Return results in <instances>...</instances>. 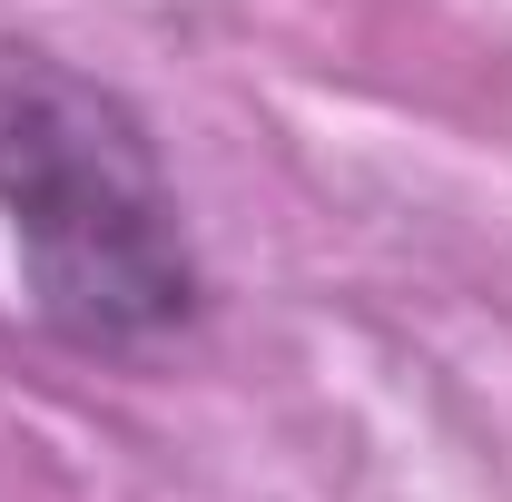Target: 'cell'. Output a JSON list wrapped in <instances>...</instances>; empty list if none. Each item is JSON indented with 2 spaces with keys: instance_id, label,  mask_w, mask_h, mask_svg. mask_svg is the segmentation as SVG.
<instances>
[{
  "instance_id": "cell-1",
  "label": "cell",
  "mask_w": 512,
  "mask_h": 502,
  "mask_svg": "<svg viewBox=\"0 0 512 502\" xmlns=\"http://www.w3.org/2000/svg\"><path fill=\"white\" fill-rule=\"evenodd\" d=\"M0 217L30 266V306L69 345H148L197 306V256L158 138L119 89L50 50L0 40Z\"/></svg>"
}]
</instances>
